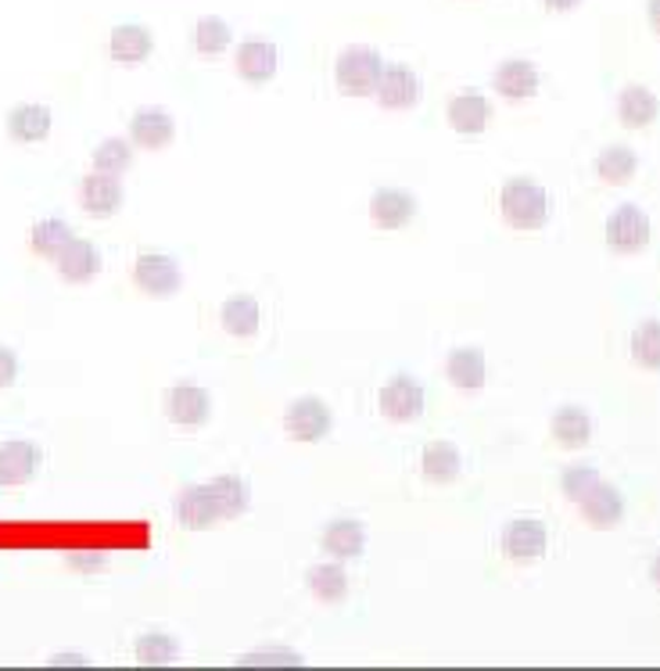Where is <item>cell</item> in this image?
Returning a JSON list of instances; mask_svg holds the SVG:
<instances>
[{
	"label": "cell",
	"instance_id": "cell-1",
	"mask_svg": "<svg viewBox=\"0 0 660 671\" xmlns=\"http://www.w3.org/2000/svg\"><path fill=\"white\" fill-rule=\"evenodd\" d=\"M499 213L513 230H538L549 216V197L532 177H513L499 191Z\"/></svg>",
	"mask_w": 660,
	"mask_h": 671
},
{
	"label": "cell",
	"instance_id": "cell-2",
	"mask_svg": "<svg viewBox=\"0 0 660 671\" xmlns=\"http://www.w3.org/2000/svg\"><path fill=\"white\" fill-rule=\"evenodd\" d=\"M385 61L380 50L369 44H349L334 61V83L345 98H369L377 90V79Z\"/></svg>",
	"mask_w": 660,
	"mask_h": 671
},
{
	"label": "cell",
	"instance_id": "cell-3",
	"mask_svg": "<svg viewBox=\"0 0 660 671\" xmlns=\"http://www.w3.org/2000/svg\"><path fill=\"white\" fill-rule=\"evenodd\" d=\"M330 424H334V417H330L327 402L316 399V395L295 399L292 406H287V413H284V434L292 442H301V445L323 442L327 434H330Z\"/></svg>",
	"mask_w": 660,
	"mask_h": 671
},
{
	"label": "cell",
	"instance_id": "cell-4",
	"mask_svg": "<svg viewBox=\"0 0 660 671\" xmlns=\"http://www.w3.org/2000/svg\"><path fill=\"white\" fill-rule=\"evenodd\" d=\"M606 244L622 255H636L650 244V219H646L642 208L636 205H622L606 216Z\"/></svg>",
	"mask_w": 660,
	"mask_h": 671
},
{
	"label": "cell",
	"instance_id": "cell-5",
	"mask_svg": "<svg viewBox=\"0 0 660 671\" xmlns=\"http://www.w3.org/2000/svg\"><path fill=\"white\" fill-rule=\"evenodd\" d=\"M374 94L385 109L406 112V109H417L420 98H424V83H420V76L409 65H385Z\"/></svg>",
	"mask_w": 660,
	"mask_h": 671
},
{
	"label": "cell",
	"instance_id": "cell-6",
	"mask_svg": "<svg viewBox=\"0 0 660 671\" xmlns=\"http://www.w3.org/2000/svg\"><path fill=\"white\" fill-rule=\"evenodd\" d=\"M134 284L151 298H173L183 287V273L177 266V259L148 252L134 262Z\"/></svg>",
	"mask_w": 660,
	"mask_h": 671
},
{
	"label": "cell",
	"instance_id": "cell-7",
	"mask_svg": "<svg viewBox=\"0 0 660 671\" xmlns=\"http://www.w3.org/2000/svg\"><path fill=\"white\" fill-rule=\"evenodd\" d=\"M123 202H126L123 180L112 173H98L94 169V173L83 177V183H79V205H83V213L94 219L115 216L118 208H123Z\"/></svg>",
	"mask_w": 660,
	"mask_h": 671
},
{
	"label": "cell",
	"instance_id": "cell-8",
	"mask_svg": "<svg viewBox=\"0 0 660 671\" xmlns=\"http://www.w3.org/2000/svg\"><path fill=\"white\" fill-rule=\"evenodd\" d=\"M377 402H380V413L395 420V424H413V420L424 413V388H420L409 374H399L380 388Z\"/></svg>",
	"mask_w": 660,
	"mask_h": 671
},
{
	"label": "cell",
	"instance_id": "cell-9",
	"mask_svg": "<svg viewBox=\"0 0 660 671\" xmlns=\"http://www.w3.org/2000/svg\"><path fill=\"white\" fill-rule=\"evenodd\" d=\"M129 137H134V144H140V148H148V151L169 148L173 137H177V123H173V115L162 109V104H144V109H137L134 118H129Z\"/></svg>",
	"mask_w": 660,
	"mask_h": 671
},
{
	"label": "cell",
	"instance_id": "cell-10",
	"mask_svg": "<svg viewBox=\"0 0 660 671\" xmlns=\"http://www.w3.org/2000/svg\"><path fill=\"white\" fill-rule=\"evenodd\" d=\"M417 216V197L402 187H380L369 197V219L377 230H402Z\"/></svg>",
	"mask_w": 660,
	"mask_h": 671
},
{
	"label": "cell",
	"instance_id": "cell-11",
	"mask_svg": "<svg viewBox=\"0 0 660 671\" xmlns=\"http://www.w3.org/2000/svg\"><path fill=\"white\" fill-rule=\"evenodd\" d=\"M177 521L187 532H205V528H213L216 521H223L213 485H191V489H183L177 496Z\"/></svg>",
	"mask_w": 660,
	"mask_h": 671
},
{
	"label": "cell",
	"instance_id": "cell-12",
	"mask_svg": "<svg viewBox=\"0 0 660 671\" xmlns=\"http://www.w3.org/2000/svg\"><path fill=\"white\" fill-rule=\"evenodd\" d=\"M213 413V395L197 385H177L166 395V417L180 428H202Z\"/></svg>",
	"mask_w": 660,
	"mask_h": 671
},
{
	"label": "cell",
	"instance_id": "cell-13",
	"mask_svg": "<svg viewBox=\"0 0 660 671\" xmlns=\"http://www.w3.org/2000/svg\"><path fill=\"white\" fill-rule=\"evenodd\" d=\"M578 510H582V521L596 532H611L625 521L622 496H617L614 485H606V481H600L596 489H589V496L578 499Z\"/></svg>",
	"mask_w": 660,
	"mask_h": 671
},
{
	"label": "cell",
	"instance_id": "cell-14",
	"mask_svg": "<svg viewBox=\"0 0 660 671\" xmlns=\"http://www.w3.org/2000/svg\"><path fill=\"white\" fill-rule=\"evenodd\" d=\"M503 553L517 564H532L546 553V524L535 518L510 521L503 528Z\"/></svg>",
	"mask_w": 660,
	"mask_h": 671
},
{
	"label": "cell",
	"instance_id": "cell-15",
	"mask_svg": "<svg viewBox=\"0 0 660 671\" xmlns=\"http://www.w3.org/2000/svg\"><path fill=\"white\" fill-rule=\"evenodd\" d=\"M44 453L33 442H4L0 445V489H15V485L33 481V474L39 470Z\"/></svg>",
	"mask_w": 660,
	"mask_h": 671
},
{
	"label": "cell",
	"instance_id": "cell-16",
	"mask_svg": "<svg viewBox=\"0 0 660 671\" xmlns=\"http://www.w3.org/2000/svg\"><path fill=\"white\" fill-rule=\"evenodd\" d=\"M55 266H58V273H61L65 284H87V281H94V276L101 273L104 259H101V252H98L94 241L72 237L69 248H65V252L55 259Z\"/></svg>",
	"mask_w": 660,
	"mask_h": 671
},
{
	"label": "cell",
	"instance_id": "cell-17",
	"mask_svg": "<svg viewBox=\"0 0 660 671\" xmlns=\"http://www.w3.org/2000/svg\"><path fill=\"white\" fill-rule=\"evenodd\" d=\"M445 377H448V385H456L459 391H481L485 388V352L478 345L453 349L445 360Z\"/></svg>",
	"mask_w": 660,
	"mask_h": 671
},
{
	"label": "cell",
	"instance_id": "cell-18",
	"mask_svg": "<svg viewBox=\"0 0 660 671\" xmlns=\"http://www.w3.org/2000/svg\"><path fill=\"white\" fill-rule=\"evenodd\" d=\"M492 87L499 90L503 98L510 101H524V98H535L538 94V72L532 61L524 58H510L496 69L492 76Z\"/></svg>",
	"mask_w": 660,
	"mask_h": 671
},
{
	"label": "cell",
	"instance_id": "cell-19",
	"mask_svg": "<svg viewBox=\"0 0 660 671\" xmlns=\"http://www.w3.org/2000/svg\"><path fill=\"white\" fill-rule=\"evenodd\" d=\"M320 546L334 560H355V557H363V549H366V528H363L360 521H352V518L330 521L327 528H323Z\"/></svg>",
	"mask_w": 660,
	"mask_h": 671
},
{
	"label": "cell",
	"instance_id": "cell-20",
	"mask_svg": "<svg viewBox=\"0 0 660 671\" xmlns=\"http://www.w3.org/2000/svg\"><path fill=\"white\" fill-rule=\"evenodd\" d=\"M553 442H560L564 450H585L592 442V417L582 406H560L549 420Z\"/></svg>",
	"mask_w": 660,
	"mask_h": 671
},
{
	"label": "cell",
	"instance_id": "cell-21",
	"mask_svg": "<svg viewBox=\"0 0 660 671\" xmlns=\"http://www.w3.org/2000/svg\"><path fill=\"white\" fill-rule=\"evenodd\" d=\"M488 118H492V104L481 94H459L448 101V126L464 137H478L485 134Z\"/></svg>",
	"mask_w": 660,
	"mask_h": 671
},
{
	"label": "cell",
	"instance_id": "cell-22",
	"mask_svg": "<svg viewBox=\"0 0 660 671\" xmlns=\"http://www.w3.org/2000/svg\"><path fill=\"white\" fill-rule=\"evenodd\" d=\"M237 72L248 83H270L276 72V47L270 39H248V44L237 47Z\"/></svg>",
	"mask_w": 660,
	"mask_h": 671
},
{
	"label": "cell",
	"instance_id": "cell-23",
	"mask_svg": "<svg viewBox=\"0 0 660 671\" xmlns=\"http://www.w3.org/2000/svg\"><path fill=\"white\" fill-rule=\"evenodd\" d=\"M8 134L19 144H39L50 134V109L47 104H19L8 112Z\"/></svg>",
	"mask_w": 660,
	"mask_h": 671
},
{
	"label": "cell",
	"instance_id": "cell-24",
	"mask_svg": "<svg viewBox=\"0 0 660 671\" xmlns=\"http://www.w3.org/2000/svg\"><path fill=\"white\" fill-rule=\"evenodd\" d=\"M617 115H622V123L628 129H642L660 115V101H657L653 90L631 83V87L622 90V98H617Z\"/></svg>",
	"mask_w": 660,
	"mask_h": 671
},
{
	"label": "cell",
	"instance_id": "cell-25",
	"mask_svg": "<svg viewBox=\"0 0 660 671\" xmlns=\"http://www.w3.org/2000/svg\"><path fill=\"white\" fill-rule=\"evenodd\" d=\"M459 467H464V459L453 442H431L420 456V470L431 485H453L459 478Z\"/></svg>",
	"mask_w": 660,
	"mask_h": 671
},
{
	"label": "cell",
	"instance_id": "cell-26",
	"mask_svg": "<svg viewBox=\"0 0 660 671\" xmlns=\"http://www.w3.org/2000/svg\"><path fill=\"white\" fill-rule=\"evenodd\" d=\"M596 173L603 183H611V187H625V183H631L639 173V155L625 148V144H611V148H603L596 158Z\"/></svg>",
	"mask_w": 660,
	"mask_h": 671
},
{
	"label": "cell",
	"instance_id": "cell-27",
	"mask_svg": "<svg viewBox=\"0 0 660 671\" xmlns=\"http://www.w3.org/2000/svg\"><path fill=\"white\" fill-rule=\"evenodd\" d=\"M259 316H262L259 302L252 295H234V298L223 302L219 323L230 338H252L259 331Z\"/></svg>",
	"mask_w": 660,
	"mask_h": 671
},
{
	"label": "cell",
	"instance_id": "cell-28",
	"mask_svg": "<svg viewBox=\"0 0 660 671\" xmlns=\"http://www.w3.org/2000/svg\"><path fill=\"white\" fill-rule=\"evenodd\" d=\"M306 585L316 600L327 603V607H334V603L349 596V575L341 564H312L306 575Z\"/></svg>",
	"mask_w": 660,
	"mask_h": 671
},
{
	"label": "cell",
	"instance_id": "cell-29",
	"mask_svg": "<svg viewBox=\"0 0 660 671\" xmlns=\"http://www.w3.org/2000/svg\"><path fill=\"white\" fill-rule=\"evenodd\" d=\"M151 47H155V39L151 33L144 30V25H115L112 30V39H109V50H112V58L115 61H123V65H137L151 55Z\"/></svg>",
	"mask_w": 660,
	"mask_h": 671
},
{
	"label": "cell",
	"instance_id": "cell-30",
	"mask_svg": "<svg viewBox=\"0 0 660 671\" xmlns=\"http://www.w3.org/2000/svg\"><path fill=\"white\" fill-rule=\"evenodd\" d=\"M208 485H213V496H216V503H219L223 521L241 518V513L252 507V489H248V481L237 478V474H223V478L208 481Z\"/></svg>",
	"mask_w": 660,
	"mask_h": 671
},
{
	"label": "cell",
	"instance_id": "cell-31",
	"mask_svg": "<svg viewBox=\"0 0 660 671\" xmlns=\"http://www.w3.org/2000/svg\"><path fill=\"white\" fill-rule=\"evenodd\" d=\"M69 241H72V230H69V223H61V219L36 223L30 234V248L39 259H58L65 248H69Z\"/></svg>",
	"mask_w": 660,
	"mask_h": 671
},
{
	"label": "cell",
	"instance_id": "cell-32",
	"mask_svg": "<svg viewBox=\"0 0 660 671\" xmlns=\"http://www.w3.org/2000/svg\"><path fill=\"white\" fill-rule=\"evenodd\" d=\"M631 360L642 371H660V320H642L631 331Z\"/></svg>",
	"mask_w": 660,
	"mask_h": 671
},
{
	"label": "cell",
	"instance_id": "cell-33",
	"mask_svg": "<svg viewBox=\"0 0 660 671\" xmlns=\"http://www.w3.org/2000/svg\"><path fill=\"white\" fill-rule=\"evenodd\" d=\"M230 25L223 22L219 15H205V19H197V30H194V47H197V55H205V58H219L223 50L230 47Z\"/></svg>",
	"mask_w": 660,
	"mask_h": 671
},
{
	"label": "cell",
	"instance_id": "cell-34",
	"mask_svg": "<svg viewBox=\"0 0 660 671\" xmlns=\"http://www.w3.org/2000/svg\"><path fill=\"white\" fill-rule=\"evenodd\" d=\"M137 661L144 668H166L177 661V639L166 636V632H148V636L137 639Z\"/></svg>",
	"mask_w": 660,
	"mask_h": 671
},
{
	"label": "cell",
	"instance_id": "cell-35",
	"mask_svg": "<svg viewBox=\"0 0 660 671\" xmlns=\"http://www.w3.org/2000/svg\"><path fill=\"white\" fill-rule=\"evenodd\" d=\"M129 162H134V148H129L126 140H118V137L104 140L94 148V169H98V173L118 177V173H126Z\"/></svg>",
	"mask_w": 660,
	"mask_h": 671
},
{
	"label": "cell",
	"instance_id": "cell-36",
	"mask_svg": "<svg viewBox=\"0 0 660 671\" xmlns=\"http://www.w3.org/2000/svg\"><path fill=\"white\" fill-rule=\"evenodd\" d=\"M600 481L603 478H600L596 467H567L564 478H560V489H564L567 499H571V503H578V499L589 496V489H596Z\"/></svg>",
	"mask_w": 660,
	"mask_h": 671
},
{
	"label": "cell",
	"instance_id": "cell-37",
	"mask_svg": "<svg viewBox=\"0 0 660 671\" xmlns=\"http://www.w3.org/2000/svg\"><path fill=\"white\" fill-rule=\"evenodd\" d=\"M241 668H301L306 664V657H298V653H292V650H266V653H248V657H241V661H237Z\"/></svg>",
	"mask_w": 660,
	"mask_h": 671
},
{
	"label": "cell",
	"instance_id": "cell-38",
	"mask_svg": "<svg viewBox=\"0 0 660 671\" xmlns=\"http://www.w3.org/2000/svg\"><path fill=\"white\" fill-rule=\"evenodd\" d=\"M104 564H109L104 553H69V568L79 575H98Z\"/></svg>",
	"mask_w": 660,
	"mask_h": 671
},
{
	"label": "cell",
	"instance_id": "cell-39",
	"mask_svg": "<svg viewBox=\"0 0 660 671\" xmlns=\"http://www.w3.org/2000/svg\"><path fill=\"white\" fill-rule=\"evenodd\" d=\"M19 380V360L15 352L0 345V388H11Z\"/></svg>",
	"mask_w": 660,
	"mask_h": 671
},
{
	"label": "cell",
	"instance_id": "cell-40",
	"mask_svg": "<svg viewBox=\"0 0 660 671\" xmlns=\"http://www.w3.org/2000/svg\"><path fill=\"white\" fill-rule=\"evenodd\" d=\"M50 668H87V661H83V657H79V653H58V657H50V661H47Z\"/></svg>",
	"mask_w": 660,
	"mask_h": 671
},
{
	"label": "cell",
	"instance_id": "cell-41",
	"mask_svg": "<svg viewBox=\"0 0 660 671\" xmlns=\"http://www.w3.org/2000/svg\"><path fill=\"white\" fill-rule=\"evenodd\" d=\"M646 19H650V25L660 33V0H646Z\"/></svg>",
	"mask_w": 660,
	"mask_h": 671
},
{
	"label": "cell",
	"instance_id": "cell-42",
	"mask_svg": "<svg viewBox=\"0 0 660 671\" xmlns=\"http://www.w3.org/2000/svg\"><path fill=\"white\" fill-rule=\"evenodd\" d=\"M578 4H582V0H546L549 11H574Z\"/></svg>",
	"mask_w": 660,
	"mask_h": 671
},
{
	"label": "cell",
	"instance_id": "cell-43",
	"mask_svg": "<svg viewBox=\"0 0 660 671\" xmlns=\"http://www.w3.org/2000/svg\"><path fill=\"white\" fill-rule=\"evenodd\" d=\"M650 582H653V585L660 589V557H657V560L650 564Z\"/></svg>",
	"mask_w": 660,
	"mask_h": 671
}]
</instances>
